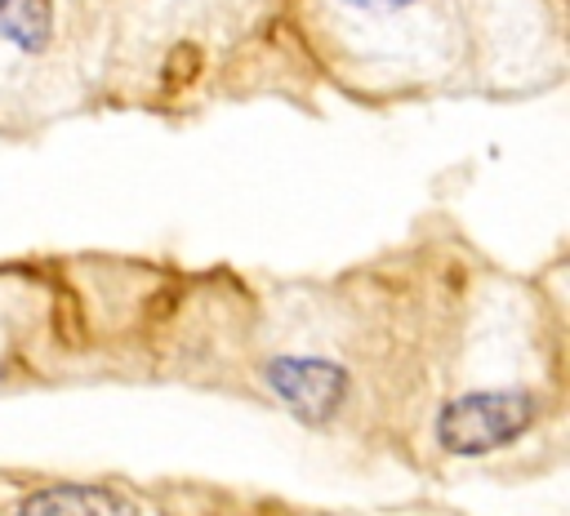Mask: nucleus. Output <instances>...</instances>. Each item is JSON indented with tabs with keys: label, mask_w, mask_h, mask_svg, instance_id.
<instances>
[{
	"label": "nucleus",
	"mask_w": 570,
	"mask_h": 516,
	"mask_svg": "<svg viewBox=\"0 0 570 516\" xmlns=\"http://www.w3.org/2000/svg\"><path fill=\"white\" fill-rule=\"evenodd\" d=\"M539 414L534 391L525 387H490L463 391L441 405L436 414V445L454 458H476L499 445H512Z\"/></svg>",
	"instance_id": "nucleus-1"
},
{
	"label": "nucleus",
	"mask_w": 570,
	"mask_h": 516,
	"mask_svg": "<svg viewBox=\"0 0 570 516\" xmlns=\"http://www.w3.org/2000/svg\"><path fill=\"white\" fill-rule=\"evenodd\" d=\"M263 374H267L272 396L307 427H325L343 409L347 387H352L347 369L321 356H276Z\"/></svg>",
	"instance_id": "nucleus-2"
},
{
	"label": "nucleus",
	"mask_w": 570,
	"mask_h": 516,
	"mask_svg": "<svg viewBox=\"0 0 570 516\" xmlns=\"http://www.w3.org/2000/svg\"><path fill=\"white\" fill-rule=\"evenodd\" d=\"M13 516H138V507L107 485H49L27 494Z\"/></svg>",
	"instance_id": "nucleus-3"
},
{
	"label": "nucleus",
	"mask_w": 570,
	"mask_h": 516,
	"mask_svg": "<svg viewBox=\"0 0 570 516\" xmlns=\"http://www.w3.org/2000/svg\"><path fill=\"white\" fill-rule=\"evenodd\" d=\"M0 36L22 53H36L53 36V4L49 0H0Z\"/></svg>",
	"instance_id": "nucleus-4"
},
{
	"label": "nucleus",
	"mask_w": 570,
	"mask_h": 516,
	"mask_svg": "<svg viewBox=\"0 0 570 516\" xmlns=\"http://www.w3.org/2000/svg\"><path fill=\"white\" fill-rule=\"evenodd\" d=\"M352 4H414V0H352Z\"/></svg>",
	"instance_id": "nucleus-5"
}]
</instances>
